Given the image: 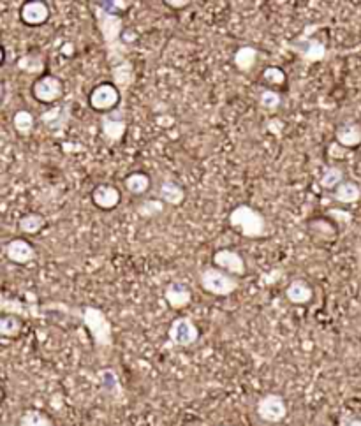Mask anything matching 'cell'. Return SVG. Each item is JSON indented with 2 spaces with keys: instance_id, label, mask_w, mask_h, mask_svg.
I'll use <instances>...</instances> for the list:
<instances>
[{
  "instance_id": "cell-1",
  "label": "cell",
  "mask_w": 361,
  "mask_h": 426,
  "mask_svg": "<svg viewBox=\"0 0 361 426\" xmlns=\"http://www.w3.org/2000/svg\"><path fill=\"white\" fill-rule=\"evenodd\" d=\"M94 15L99 27V32H101L102 39H104L109 64L115 65L118 64V62L125 60L127 46L122 43V34L123 30H125L123 29L122 16L104 11V9L99 8L97 4H94Z\"/></svg>"
},
{
  "instance_id": "cell-2",
  "label": "cell",
  "mask_w": 361,
  "mask_h": 426,
  "mask_svg": "<svg viewBox=\"0 0 361 426\" xmlns=\"http://www.w3.org/2000/svg\"><path fill=\"white\" fill-rule=\"evenodd\" d=\"M229 226L242 237L257 240L268 234V224L264 215L249 204H238L229 213Z\"/></svg>"
},
{
  "instance_id": "cell-3",
  "label": "cell",
  "mask_w": 361,
  "mask_h": 426,
  "mask_svg": "<svg viewBox=\"0 0 361 426\" xmlns=\"http://www.w3.org/2000/svg\"><path fill=\"white\" fill-rule=\"evenodd\" d=\"M81 323L90 333L92 340L97 347H111L113 345V328L104 312L97 307L78 308Z\"/></svg>"
},
{
  "instance_id": "cell-4",
  "label": "cell",
  "mask_w": 361,
  "mask_h": 426,
  "mask_svg": "<svg viewBox=\"0 0 361 426\" xmlns=\"http://www.w3.org/2000/svg\"><path fill=\"white\" fill-rule=\"evenodd\" d=\"M199 284H201L203 291L221 298L231 296L240 287L238 279L235 275L217 268V266H206V268H203L201 273H199Z\"/></svg>"
},
{
  "instance_id": "cell-5",
  "label": "cell",
  "mask_w": 361,
  "mask_h": 426,
  "mask_svg": "<svg viewBox=\"0 0 361 426\" xmlns=\"http://www.w3.org/2000/svg\"><path fill=\"white\" fill-rule=\"evenodd\" d=\"M120 99H122V92L116 88L113 83H101V85L94 86L88 97V104L94 112L102 113H111L118 108Z\"/></svg>"
},
{
  "instance_id": "cell-6",
  "label": "cell",
  "mask_w": 361,
  "mask_h": 426,
  "mask_svg": "<svg viewBox=\"0 0 361 426\" xmlns=\"http://www.w3.org/2000/svg\"><path fill=\"white\" fill-rule=\"evenodd\" d=\"M289 50L294 51L305 64H314V62H321L328 57V48L322 41L315 39V37L300 36L298 39L291 41L287 44Z\"/></svg>"
},
{
  "instance_id": "cell-7",
  "label": "cell",
  "mask_w": 361,
  "mask_h": 426,
  "mask_svg": "<svg viewBox=\"0 0 361 426\" xmlns=\"http://www.w3.org/2000/svg\"><path fill=\"white\" fill-rule=\"evenodd\" d=\"M127 131V120L125 112L122 108H116L115 112L106 113L101 117V136L109 147L120 143L125 136Z\"/></svg>"
},
{
  "instance_id": "cell-8",
  "label": "cell",
  "mask_w": 361,
  "mask_h": 426,
  "mask_svg": "<svg viewBox=\"0 0 361 426\" xmlns=\"http://www.w3.org/2000/svg\"><path fill=\"white\" fill-rule=\"evenodd\" d=\"M256 411L257 415H259L264 422L275 425V422H280L285 419V415H287V404H285V400L280 394L268 393L259 398Z\"/></svg>"
},
{
  "instance_id": "cell-9",
  "label": "cell",
  "mask_w": 361,
  "mask_h": 426,
  "mask_svg": "<svg viewBox=\"0 0 361 426\" xmlns=\"http://www.w3.org/2000/svg\"><path fill=\"white\" fill-rule=\"evenodd\" d=\"M32 95L36 100L43 104H53L64 97V83L57 76H41L34 81L32 85Z\"/></svg>"
},
{
  "instance_id": "cell-10",
  "label": "cell",
  "mask_w": 361,
  "mask_h": 426,
  "mask_svg": "<svg viewBox=\"0 0 361 426\" xmlns=\"http://www.w3.org/2000/svg\"><path fill=\"white\" fill-rule=\"evenodd\" d=\"M168 337L178 347H191L199 340V330L191 317H177L168 330Z\"/></svg>"
},
{
  "instance_id": "cell-11",
  "label": "cell",
  "mask_w": 361,
  "mask_h": 426,
  "mask_svg": "<svg viewBox=\"0 0 361 426\" xmlns=\"http://www.w3.org/2000/svg\"><path fill=\"white\" fill-rule=\"evenodd\" d=\"M72 115V106L69 102L57 104V106H51L50 109L41 115V122L48 127L53 134L64 133L69 126V120Z\"/></svg>"
},
{
  "instance_id": "cell-12",
  "label": "cell",
  "mask_w": 361,
  "mask_h": 426,
  "mask_svg": "<svg viewBox=\"0 0 361 426\" xmlns=\"http://www.w3.org/2000/svg\"><path fill=\"white\" fill-rule=\"evenodd\" d=\"M212 261L213 266L224 269V272L231 273V275L235 277H243L247 273L245 259L236 251H231V248H221V251H217L215 254H213Z\"/></svg>"
},
{
  "instance_id": "cell-13",
  "label": "cell",
  "mask_w": 361,
  "mask_h": 426,
  "mask_svg": "<svg viewBox=\"0 0 361 426\" xmlns=\"http://www.w3.org/2000/svg\"><path fill=\"white\" fill-rule=\"evenodd\" d=\"M6 258L15 265H29L36 259V248L25 238H13L6 244Z\"/></svg>"
},
{
  "instance_id": "cell-14",
  "label": "cell",
  "mask_w": 361,
  "mask_h": 426,
  "mask_svg": "<svg viewBox=\"0 0 361 426\" xmlns=\"http://www.w3.org/2000/svg\"><path fill=\"white\" fill-rule=\"evenodd\" d=\"M20 18L29 27L44 25L50 20V8L43 0H29L20 9Z\"/></svg>"
},
{
  "instance_id": "cell-15",
  "label": "cell",
  "mask_w": 361,
  "mask_h": 426,
  "mask_svg": "<svg viewBox=\"0 0 361 426\" xmlns=\"http://www.w3.org/2000/svg\"><path fill=\"white\" fill-rule=\"evenodd\" d=\"M122 201V194L111 183H101L92 190V203L99 208V210H115Z\"/></svg>"
},
{
  "instance_id": "cell-16",
  "label": "cell",
  "mask_w": 361,
  "mask_h": 426,
  "mask_svg": "<svg viewBox=\"0 0 361 426\" xmlns=\"http://www.w3.org/2000/svg\"><path fill=\"white\" fill-rule=\"evenodd\" d=\"M164 300L173 310H182L191 305L192 291L184 282H171L164 289Z\"/></svg>"
},
{
  "instance_id": "cell-17",
  "label": "cell",
  "mask_w": 361,
  "mask_h": 426,
  "mask_svg": "<svg viewBox=\"0 0 361 426\" xmlns=\"http://www.w3.org/2000/svg\"><path fill=\"white\" fill-rule=\"evenodd\" d=\"M336 143L342 148H357L361 145V124L343 122L335 131Z\"/></svg>"
},
{
  "instance_id": "cell-18",
  "label": "cell",
  "mask_w": 361,
  "mask_h": 426,
  "mask_svg": "<svg viewBox=\"0 0 361 426\" xmlns=\"http://www.w3.org/2000/svg\"><path fill=\"white\" fill-rule=\"evenodd\" d=\"M285 298L293 305H307L314 298V291L307 280L294 279L285 287Z\"/></svg>"
},
{
  "instance_id": "cell-19",
  "label": "cell",
  "mask_w": 361,
  "mask_h": 426,
  "mask_svg": "<svg viewBox=\"0 0 361 426\" xmlns=\"http://www.w3.org/2000/svg\"><path fill=\"white\" fill-rule=\"evenodd\" d=\"M113 74V85L120 90V92H127L134 83V65L130 60H122L118 64L111 65Z\"/></svg>"
},
{
  "instance_id": "cell-20",
  "label": "cell",
  "mask_w": 361,
  "mask_h": 426,
  "mask_svg": "<svg viewBox=\"0 0 361 426\" xmlns=\"http://www.w3.org/2000/svg\"><path fill=\"white\" fill-rule=\"evenodd\" d=\"M159 199L164 204H171V206H180L185 199V190L180 183L173 182V180H166L159 185Z\"/></svg>"
},
{
  "instance_id": "cell-21",
  "label": "cell",
  "mask_w": 361,
  "mask_h": 426,
  "mask_svg": "<svg viewBox=\"0 0 361 426\" xmlns=\"http://www.w3.org/2000/svg\"><path fill=\"white\" fill-rule=\"evenodd\" d=\"M257 58H259V51L254 46H242L235 51L233 55V64L238 69L240 72H249L252 71L254 65L257 64Z\"/></svg>"
},
{
  "instance_id": "cell-22",
  "label": "cell",
  "mask_w": 361,
  "mask_h": 426,
  "mask_svg": "<svg viewBox=\"0 0 361 426\" xmlns=\"http://www.w3.org/2000/svg\"><path fill=\"white\" fill-rule=\"evenodd\" d=\"M123 185H125L127 192H130L132 196H143V194L149 192L152 180L144 171H134L127 175V178L123 180Z\"/></svg>"
},
{
  "instance_id": "cell-23",
  "label": "cell",
  "mask_w": 361,
  "mask_h": 426,
  "mask_svg": "<svg viewBox=\"0 0 361 426\" xmlns=\"http://www.w3.org/2000/svg\"><path fill=\"white\" fill-rule=\"evenodd\" d=\"M333 199L343 204L357 203V201L361 199V187L357 185L356 182L346 180V182H342L335 190H333Z\"/></svg>"
},
{
  "instance_id": "cell-24",
  "label": "cell",
  "mask_w": 361,
  "mask_h": 426,
  "mask_svg": "<svg viewBox=\"0 0 361 426\" xmlns=\"http://www.w3.org/2000/svg\"><path fill=\"white\" fill-rule=\"evenodd\" d=\"M44 226H46V219H44V215L37 213V211H29V213L20 217L18 220V229L23 234H29V237L39 234Z\"/></svg>"
},
{
  "instance_id": "cell-25",
  "label": "cell",
  "mask_w": 361,
  "mask_h": 426,
  "mask_svg": "<svg viewBox=\"0 0 361 426\" xmlns=\"http://www.w3.org/2000/svg\"><path fill=\"white\" fill-rule=\"evenodd\" d=\"M13 127L20 136H30L36 129V117L29 109H18L13 115Z\"/></svg>"
},
{
  "instance_id": "cell-26",
  "label": "cell",
  "mask_w": 361,
  "mask_h": 426,
  "mask_svg": "<svg viewBox=\"0 0 361 426\" xmlns=\"http://www.w3.org/2000/svg\"><path fill=\"white\" fill-rule=\"evenodd\" d=\"M23 330L22 319L15 314H4L0 317V335L4 338H18Z\"/></svg>"
},
{
  "instance_id": "cell-27",
  "label": "cell",
  "mask_w": 361,
  "mask_h": 426,
  "mask_svg": "<svg viewBox=\"0 0 361 426\" xmlns=\"http://www.w3.org/2000/svg\"><path fill=\"white\" fill-rule=\"evenodd\" d=\"M343 176H346V173H343L342 168H339V166H328L322 171L321 178H319V185L326 190H335L340 183L346 182Z\"/></svg>"
},
{
  "instance_id": "cell-28",
  "label": "cell",
  "mask_w": 361,
  "mask_h": 426,
  "mask_svg": "<svg viewBox=\"0 0 361 426\" xmlns=\"http://www.w3.org/2000/svg\"><path fill=\"white\" fill-rule=\"evenodd\" d=\"M308 233L314 234L318 240H333L336 237V227L326 219H315L308 222Z\"/></svg>"
},
{
  "instance_id": "cell-29",
  "label": "cell",
  "mask_w": 361,
  "mask_h": 426,
  "mask_svg": "<svg viewBox=\"0 0 361 426\" xmlns=\"http://www.w3.org/2000/svg\"><path fill=\"white\" fill-rule=\"evenodd\" d=\"M18 69L29 74H43L44 71V58L39 53H27L18 58Z\"/></svg>"
},
{
  "instance_id": "cell-30",
  "label": "cell",
  "mask_w": 361,
  "mask_h": 426,
  "mask_svg": "<svg viewBox=\"0 0 361 426\" xmlns=\"http://www.w3.org/2000/svg\"><path fill=\"white\" fill-rule=\"evenodd\" d=\"M20 426H55L53 419L43 411L37 408H29L20 418Z\"/></svg>"
},
{
  "instance_id": "cell-31",
  "label": "cell",
  "mask_w": 361,
  "mask_h": 426,
  "mask_svg": "<svg viewBox=\"0 0 361 426\" xmlns=\"http://www.w3.org/2000/svg\"><path fill=\"white\" fill-rule=\"evenodd\" d=\"M257 102H259L261 108L266 109V112H277L282 104V95L278 92H275V90L264 88L261 90L259 95H257Z\"/></svg>"
},
{
  "instance_id": "cell-32",
  "label": "cell",
  "mask_w": 361,
  "mask_h": 426,
  "mask_svg": "<svg viewBox=\"0 0 361 426\" xmlns=\"http://www.w3.org/2000/svg\"><path fill=\"white\" fill-rule=\"evenodd\" d=\"M166 208V204L163 203L161 199H147L137 206V213L144 219H154V217L161 215Z\"/></svg>"
},
{
  "instance_id": "cell-33",
  "label": "cell",
  "mask_w": 361,
  "mask_h": 426,
  "mask_svg": "<svg viewBox=\"0 0 361 426\" xmlns=\"http://www.w3.org/2000/svg\"><path fill=\"white\" fill-rule=\"evenodd\" d=\"M101 379H102V387H104V391L108 394H116L118 397L120 393H122V387H120L118 382V377H116V373L113 372V370H102L101 373Z\"/></svg>"
},
{
  "instance_id": "cell-34",
  "label": "cell",
  "mask_w": 361,
  "mask_h": 426,
  "mask_svg": "<svg viewBox=\"0 0 361 426\" xmlns=\"http://www.w3.org/2000/svg\"><path fill=\"white\" fill-rule=\"evenodd\" d=\"M263 79L268 83V85L280 86V85H284L285 79H287V76H285V72L282 71L280 67H275V65H271V67H266L263 71Z\"/></svg>"
},
{
  "instance_id": "cell-35",
  "label": "cell",
  "mask_w": 361,
  "mask_h": 426,
  "mask_svg": "<svg viewBox=\"0 0 361 426\" xmlns=\"http://www.w3.org/2000/svg\"><path fill=\"white\" fill-rule=\"evenodd\" d=\"M99 8H102L104 11L113 13V15H120L125 13L130 8V2H122V0H102V2H95Z\"/></svg>"
},
{
  "instance_id": "cell-36",
  "label": "cell",
  "mask_w": 361,
  "mask_h": 426,
  "mask_svg": "<svg viewBox=\"0 0 361 426\" xmlns=\"http://www.w3.org/2000/svg\"><path fill=\"white\" fill-rule=\"evenodd\" d=\"M134 41H137L136 30H132V29H125V30H123V34H122V43L125 44L127 48H129L130 44L134 43Z\"/></svg>"
},
{
  "instance_id": "cell-37",
  "label": "cell",
  "mask_w": 361,
  "mask_h": 426,
  "mask_svg": "<svg viewBox=\"0 0 361 426\" xmlns=\"http://www.w3.org/2000/svg\"><path fill=\"white\" fill-rule=\"evenodd\" d=\"M164 4L170 6V8H173V9H184V8H187V6L192 4V0H166Z\"/></svg>"
},
{
  "instance_id": "cell-38",
  "label": "cell",
  "mask_w": 361,
  "mask_h": 426,
  "mask_svg": "<svg viewBox=\"0 0 361 426\" xmlns=\"http://www.w3.org/2000/svg\"><path fill=\"white\" fill-rule=\"evenodd\" d=\"M340 426H361V418L360 415H346L340 421Z\"/></svg>"
}]
</instances>
